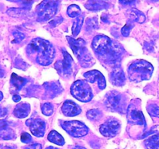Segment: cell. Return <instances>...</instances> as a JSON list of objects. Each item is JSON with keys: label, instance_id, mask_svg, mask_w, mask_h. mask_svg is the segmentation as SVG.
<instances>
[{"label": "cell", "instance_id": "obj_19", "mask_svg": "<svg viewBox=\"0 0 159 149\" xmlns=\"http://www.w3.org/2000/svg\"><path fill=\"white\" fill-rule=\"evenodd\" d=\"M128 16L130 17V20L137 22L138 23H143L146 19L144 14L136 9H130L128 12Z\"/></svg>", "mask_w": 159, "mask_h": 149}, {"label": "cell", "instance_id": "obj_13", "mask_svg": "<svg viewBox=\"0 0 159 149\" xmlns=\"http://www.w3.org/2000/svg\"><path fill=\"white\" fill-rule=\"evenodd\" d=\"M43 87L45 89L44 98L46 99H53L63 92L61 85L58 81L45 82L43 84Z\"/></svg>", "mask_w": 159, "mask_h": 149}, {"label": "cell", "instance_id": "obj_24", "mask_svg": "<svg viewBox=\"0 0 159 149\" xmlns=\"http://www.w3.org/2000/svg\"><path fill=\"white\" fill-rule=\"evenodd\" d=\"M16 138V134L12 129L4 127L0 130V139L12 140Z\"/></svg>", "mask_w": 159, "mask_h": 149}, {"label": "cell", "instance_id": "obj_39", "mask_svg": "<svg viewBox=\"0 0 159 149\" xmlns=\"http://www.w3.org/2000/svg\"><path fill=\"white\" fill-rule=\"evenodd\" d=\"M2 99V93H0V100Z\"/></svg>", "mask_w": 159, "mask_h": 149}, {"label": "cell", "instance_id": "obj_36", "mask_svg": "<svg viewBox=\"0 0 159 149\" xmlns=\"http://www.w3.org/2000/svg\"><path fill=\"white\" fill-rule=\"evenodd\" d=\"M13 101L14 102H19V101H20V99H21V97H20V96H19V95H14L13 96Z\"/></svg>", "mask_w": 159, "mask_h": 149}, {"label": "cell", "instance_id": "obj_34", "mask_svg": "<svg viewBox=\"0 0 159 149\" xmlns=\"http://www.w3.org/2000/svg\"><path fill=\"white\" fill-rule=\"evenodd\" d=\"M14 37H15L16 41V42H20L21 40H23V39L25 38V35L23 34L20 32H16L14 33Z\"/></svg>", "mask_w": 159, "mask_h": 149}, {"label": "cell", "instance_id": "obj_40", "mask_svg": "<svg viewBox=\"0 0 159 149\" xmlns=\"http://www.w3.org/2000/svg\"><path fill=\"white\" fill-rule=\"evenodd\" d=\"M149 1H152V2H158L159 0H149Z\"/></svg>", "mask_w": 159, "mask_h": 149}, {"label": "cell", "instance_id": "obj_6", "mask_svg": "<svg viewBox=\"0 0 159 149\" xmlns=\"http://www.w3.org/2000/svg\"><path fill=\"white\" fill-rule=\"evenodd\" d=\"M58 5L57 0H43L36 8L37 20L44 22L54 17L58 10Z\"/></svg>", "mask_w": 159, "mask_h": 149}, {"label": "cell", "instance_id": "obj_10", "mask_svg": "<svg viewBox=\"0 0 159 149\" xmlns=\"http://www.w3.org/2000/svg\"><path fill=\"white\" fill-rule=\"evenodd\" d=\"M139 101H132L131 103L128 106L127 110V120L129 124L138 125L146 128V121L141 110H140L138 102Z\"/></svg>", "mask_w": 159, "mask_h": 149}, {"label": "cell", "instance_id": "obj_38", "mask_svg": "<svg viewBox=\"0 0 159 149\" xmlns=\"http://www.w3.org/2000/svg\"><path fill=\"white\" fill-rule=\"evenodd\" d=\"M46 149H59V148H57V147H51V146H50V147H48Z\"/></svg>", "mask_w": 159, "mask_h": 149}, {"label": "cell", "instance_id": "obj_15", "mask_svg": "<svg viewBox=\"0 0 159 149\" xmlns=\"http://www.w3.org/2000/svg\"><path fill=\"white\" fill-rule=\"evenodd\" d=\"M110 82L115 86H123L126 83V77L124 71L120 65L114 67L110 75Z\"/></svg>", "mask_w": 159, "mask_h": 149}, {"label": "cell", "instance_id": "obj_32", "mask_svg": "<svg viewBox=\"0 0 159 149\" xmlns=\"http://www.w3.org/2000/svg\"><path fill=\"white\" fill-rule=\"evenodd\" d=\"M63 21V18L61 16H59V17H56V18L53 19L51 22L49 23L50 26H56L57 25H59L60 23H62Z\"/></svg>", "mask_w": 159, "mask_h": 149}, {"label": "cell", "instance_id": "obj_25", "mask_svg": "<svg viewBox=\"0 0 159 149\" xmlns=\"http://www.w3.org/2000/svg\"><path fill=\"white\" fill-rule=\"evenodd\" d=\"M86 116L89 120L96 121L102 118V113L97 109H93V110H90L87 112Z\"/></svg>", "mask_w": 159, "mask_h": 149}, {"label": "cell", "instance_id": "obj_17", "mask_svg": "<svg viewBox=\"0 0 159 149\" xmlns=\"http://www.w3.org/2000/svg\"><path fill=\"white\" fill-rule=\"evenodd\" d=\"M110 5L103 0H88L85 7L90 11H99L108 9Z\"/></svg>", "mask_w": 159, "mask_h": 149}, {"label": "cell", "instance_id": "obj_33", "mask_svg": "<svg viewBox=\"0 0 159 149\" xmlns=\"http://www.w3.org/2000/svg\"><path fill=\"white\" fill-rule=\"evenodd\" d=\"M24 149H42V145L38 143H34V144H30L25 147Z\"/></svg>", "mask_w": 159, "mask_h": 149}, {"label": "cell", "instance_id": "obj_22", "mask_svg": "<svg viewBox=\"0 0 159 149\" xmlns=\"http://www.w3.org/2000/svg\"><path fill=\"white\" fill-rule=\"evenodd\" d=\"M26 83V79L24 78L20 77V76L16 75V74H12V77H11V84L14 88H16V90H20L25 84Z\"/></svg>", "mask_w": 159, "mask_h": 149}, {"label": "cell", "instance_id": "obj_1", "mask_svg": "<svg viewBox=\"0 0 159 149\" xmlns=\"http://www.w3.org/2000/svg\"><path fill=\"white\" fill-rule=\"evenodd\" d=\"M92 47L103 63L115 60L121 51V45L119 43L104 35L96 36L93 40Z\"/></svg>", "mask_w": 159, "mask_h": 149}, {"label": "cell", "instance_id": "obj_8", "mask_svg": "<svg viewBox=\"0 0 159 149\" xmlns=\"http://www.w3.org/2000/svg\"><path fill=\"white\" fill-rule=\"evenodd\" d=\"M62 54L64 57L63 60L57 61L54 64V68L61 76L68 79L74 72V60L65 49L62 50Z\"/></svg>", "mask_w": 159, "mask_h": 149}, {"label": "cell", "instance_id": "obj_41", "mask_svg": "<svg viewBox=\"0 0 159 149\" xmlns=\"http://www.w3.org/2000/svg\"><path fill=\"white\" fill-rule=\"evenodd\" d=\"M9 1H13V2H15V1H17V0H9Z\"/></svg>", "mask_w": 159, "mask_h": 149}, {"label": "cell", "instance_id": "obj_3", "mask_svg": "<svg viewBox=\"0 0 159 149\" xmlns=\"http://www.w3.org/2000/svg\"><path fill=\"white\" fill-rule=\"evenodd\" d=\"M67 40L73 53L83 68H89L94 65V58L87 49L85 45L86 43L83 39H75L71 37H67Z\"/></svg>", "mask_w": 159, "mask_h": 149}, {"label": "cell", "instance_id": "obj_21", "mask_svg": "<svg viewBox=\"0 0 159 149\" xmlns=\"http://www.w3.org/2000/svg\"><path fill=\"white\" fill-rule=\"evenodd\" d=\"M48 141H51V143H54V144H57V145L62 146L65 144V139L63 138V137L57 132L56 130H51L49 133L48 137Z\"/></svg>", "mask_w": 159, "mask_h": 149}, {"label": "cell", "instance_id": "obj_12", "mask_svg": "<svg viewBox=\"0 0 159 149\" xmlns=\"http://www.w3.org/2000/svg\"><path fill=\"white\" fill-rule=\"evenodd\" d=\"M26 122L30 124H26L30 127L31 133L37 138H42L43 137L46 130V122L40 118H35V119L28 120Z\"/></svg>", "mask_w": 159, "mask_h": 149}, {"label": "cell", "instance_id": "obj_2", "mask_svg": "<svg viewBox=\"0 0 159 149\" xmlns=\"http://www.w3.org/2000/svg\"><path fill=\"white\" fill-rule=\"evenodd\" d=\"M30 54H36V61L42 66L51 65L56 55L54 46L48 40L37 37L33 39L26 48Z\"/></svg>", "mask_w": 159, "mask_h": 149}, {"label": "cell", "instance_id": "obj_18", "mask_svg": "<svg viewBox=\"0 0 159 149\" xmlns=\"http://www.w3.org/2000/svg\"><path fill=\"white\" fill-rule=\"evenodd\" d=\"M30 113V106L26 102L18 104L14 110V115L18 118H25Z\"/></svg>", "mask_w": 159, "mask_h": 149}, {"label": "cell", "instance_id": "obj_11", "mask_svg": "<svg viewBox=\"0 0 159 149\" xmlns=\"http://www.w3.org/2000/svg\"><path fill=\"white\" fill-rule=\"evenodd\" d=\"M120 124L116 120H109L99 127V131L107 138H113L119 133Z\"/></svg>", "mask_w": 159, "mask_h": 149}, {"label": "cell", "instance_id": "obj_30", "mask_svg": "<svg viewBox=\"0 0 159 149\" xmlns=\"http://www.w3.org/2000/svg\"><path fill=\"white\" fill-rule=\"evenodd\" d=\"M147 110L151 116L159 118V106L156 105H149L148 106Z\"/></svg>", "mask_w": 159, "mask_h": 149}, {"label": "cell", "instance_id": "obj_26", "mask_svg": "<svg viewBox=\"0 0 159 149\" xmlns=\"http://www.w3.org/2000/svg\"><path fill=\"white\" fill-rule=\"evenodd\" d=\"M98 28V21L96 18H89L86 22L85 30L89 33H92Z\"/></svg>", "mask_w": 159, "mask_h": 149}, {"label": "cell", "instance_id": "obj_37", "mask_svg": "<svg viewBox=\"0 0 159 149\" xmlns=\"http://www.w3.org/2000/svg\"><path fill=\"white\" fill-rule=\"evenodd\" d=\"M73 149H86L83 147H81V146H75V147H73Z\"/></svg>", "mask_w": 159, "mask_h": 149}, {"label": "cell", "instance_id": "obj_31", "mask_svg": "<svg viewBox=\"0 0 159 149\" xmlns=\"http://www.w3.org/2000/svg\"><path fill=\"white\" fill-rule=\"evenodd\" d=\"M21 141L23 143H25V144H29L32 141V138H31L30 135L28 133H23L21 134Z\"/></svg>", "mask_w": 159, "mask_h": 149}, {"label": "cell", "instance_id": "obj_23", "mask_svg": "<svg viewBox=\"0 0 159 149\" xmlns=\"http://www.w3.org/2000/svg\"><path fill=\"white\" fill-rule=\"evenodd\" d=\"M83 21L84 18L82 16H79L75 19L72 26V34L74 37H77L79 33H80L82 24H83Z\"/></svg>", "mask_w": 159, "mask_h": 149}, {"label": "cell", "instance_id": "obj_5", "mask_svg": "<svg viewBox=\"0 0 159 149\" xmlns=\"http://www.w3.org/2000/svg\"><path fill=\"white\" fill-rule=\"evenodd\" d=\"M106 107L112 112H116L123 114L127 113V106L125 96L117 91L109 92L106 95L104 100Z\"/></svg>", "mask_w": 159, "mask_h": 149}, {"label": "cell", "instance_id": "obj_27", "mask_svg": "<svg viewBox=\"0 0 159 149\" xmlns=\"http://www.w3.org/2000/svg\"><path fill=\"white\" fill-rule=\"evenodd\" d=\"M67 13H68V15L70 17H75V18H76L77 16H80L81 9L77 5H71V6H68Z\"/></svg>", "mask_w": 159, "mask_h": 149}, {"label": "cell", "instance_id": "obj_20", "mask_svg": "<svg viewBox=\"0 0 159 149\" xmlns=\"http://www.w3.org/2000/svg\"><path fill=\"white\" fill-rule=\"evenodd\" d=\"M144 144L147 149H159V133L149 137L144 141Z\"/></svg>", "mask_w": 159, "mask_h": 149}, {"label": "cell", "instance_id": "obj_28", "mask_svg": "<svg viewBox=\"0 0 159 149\" xmlns=\"http://www.w3.org/2000/svg\"><path fill=\"white\" fill-rule=\"evenodd\" d=\"M41 111L43 114L45 116H51L54 113V106L51 102H45L42 104L41 106Z\"/></svg>", "mask_w": 159, "mask_h": 149}, {"label": "cell", "instance_id": "obj_4", "mask_svg": "<svg viewBox=\"0 0 159 149\" xmlns=\"http://www.w3.org/2000/svg\"><path fill=\"white\" fill-rule=\"evenodd\" d=\"M153 71V65L144 60L135 61L130 64L127 69L129 79L134 82L148 80L152 77Z\"/></svg>", "mask_w": 159, "mask_h": 149}, {"label": "cell", "instance_id": "obj_29", "mask_svg": "<svg viewBox=\"0 0 159 149\" xmlns=\"http://www.w3.org/2000/svg\"><path fill=\"white\" fill-rule=\"evenodd\" d=\"M133 27H134V23H132L131 20H130V22H128V23H127V24H126L125 26L121 29V34H122V35L124 36V37H128L130 31H131V29H133Z\"/></svg>", "mask_w": 159, "mask_h": 149}, {"label": "cell", "instance_id": "obj_7", "mask_svg": "<svg viewBox=\"0 0 159 149\" xmlns=\"http://www.w3.org/2000/svg\"><path fill=\"white\" fill-rule=\"evenodd\" d=\"M71 93L74 98L83 102H88L93 97V90L86 81L77 80L71 85Z\"/></svg>", "mask_w": 159, "mask_h": 149}, {"label": "cell", "instance_id": "obj_35", "mask_svg": "<svg viewBox=\"0 0 159 149\" xmlns=\"http://www.w3.org/2000/svg\"><path fill=\"white\" fill-rule=\"evenodd\" d=\"M137 0H119L120 2L123 5H130L133 4L136 2Z\"/></svg>", "mask_w": 159, "mask_h": 149}, {"label": "cell", "instance_id": "obj_16", "mask_svg": "<svg viewBox=\"0 0 159 149\" xmlns=\"http://www.w3.org/2000/svg\"><path fill=\"white\" fill-rule=\"evenodd\" d=\"M61 111L66 116H75L82 113V109L73 101L66 100L62 105Z\"/></svg>", "mask_w": 159, "mask_h": 149}, {"label": "cell", "instance_id": "obj_9", "mask_svg": "<svg viewBox=\"0 0 159 149\" xmlns=\"http://www.w3.org/2000/svg\"><path fill=\"white\" fill-rule=\"evenodd\" d=\"M61 126L68 134L74 138H82L89 133L88 127L80 121H61Z\"/></svg>", "mask_w": 159, "mask_h": 149}, {"label": "cell", "instance_id": "obj_14", "mask_svg": "<svg viewBox=\"0 0 159 149\" xmlns=\"http://www.w3.org/2000/svg\"><path fill=\"white\" fill-rule=\"evenodd\" d=\"M84 77L89 82L95 83L96 82L100 89H104L107 86V82H106L105 77L100 71L97 70H93V71H87L84 74Z\"/></svg>", "mask_w": 159, "mask_h": 149}]
</instances>
